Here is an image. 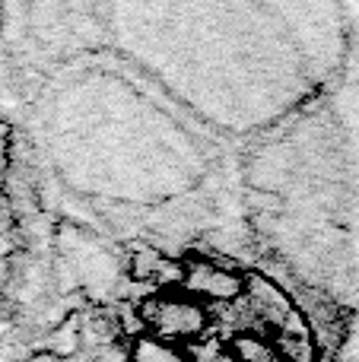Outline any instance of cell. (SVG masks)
<instances>
[{"instance_id":"1","label":"cell","mask_w":359,"mask_h":362,"mask_svg":"<svg viewBox=\"0 0 359 362\" xmlns=\"http://www.w3.org/2000/svg\"><path fill=\"white\" fill-rule=\"evenodd\" d=\"M25 163L54 204L118 245H242L239 150L105 51L19 93Z\"/></svg>"},{"instance_id":"2","label":"cell","mask_w":359,"mask_h":362,"mask_svg":"<svg viewBox=\"0 0 359 362\" xmlns=\"http://www.w3.org/2000/svg\"><path fill=\"white\" fill-rule=\"evenodd\" d=\"M99 51L242 150L347 80L356 0H102Z\"/></svg>"},{"instance_id":"3","label":"cell","mask_w":359,"mask_h":362,"mask_svg":"<svg viewBox=\"0 0 359 362\" xmlns=\"http://www.w3.org/2000/svg\"><path fill=\"white\" fill-rule=\"evenodd\" d=\"M239 206L252 251L343 350L359 327V74L242 146Z\"/></svg>"},{"instance_id":"4","label":"cell","mask_w":359,"mask_h":362,"mask_svg":"<svg viewBox=\"0 0 359 362\" xmlns=\"http://www.w3.org/2000/svg\"><path fill=\"white\" fill-rule=\"evenodd\" d=\"M32 172L13 112L0 102V346L19 318L16 286L23 274L25 235H29Z\"/></svg>"},{"instance_id":"5","label":"cell","mask_w":359,"mask_h":362,"mask_svg":"<svg viewBox=\"0 0 359 362\" xmlns=\"http://www.w3.org/2000/svg\"><path fill=\"white\" fill-rule=\"evenodd\" d=\"M350 74H359V0H356V54H353V67H350Z\"/></svg>"}]
</instances>
